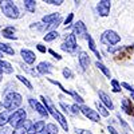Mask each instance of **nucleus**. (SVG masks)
I'll return each instance as SVG.
<instances>
[{
  "label": "nucleus",
  "instance_id": "nucleus-1",
  "mask_svg": "<svg viewBox=\"0 0 134 134\" xmlns=\"http://www.w3.org/2000/svg\"><path fill=\"white\" fill-rule=\"evenodd\" d=\"M40 99L43 100V103L46 105V109H47V111L48 113L57 119L59 124H60V126H62V129L64 130V131H69V125H67V122H66V118L59 113V111L57 110V107L54 106V103L51 102V99L50 98H47V97H44V95H42L40 97Z\"/></svg>",
  "mask_w": 134,
  "mask_h": 134
},
{
  "label": "nucleus",
  "instance_id": "nucleus-2",
  "mask_svg": "<svg viewBox=\"0 0 134 134\" xmlns=\"http://www.w3.org/2000/svg\"><path fill=\"white\" fill-rule=\"evenodd\" d=\"M21 102H23V98L19 93H8L5 97H4V100H3V107L7 110V111H12V110H16Z\"/></svg>",
  "mask_w": 134,
  "mask_h": 134
},
{
  "label": "nucleus",
  "instance_id": "nucleus-3",
  "mask_svg": "<svg viewBox=\"0 0 134 134\" xmlns=\"http://www.w3.org/2000/svg\"><path fill=\"white\" fill-rule=\"evenodd\" d=\"M0 8H2L3 14L8 18V19H18L20 16L18 7L14 4V2H9V0H5V2H0Z\"/></svg>",
  "mask_w": 134,
  "mask_h": 134
},
{
  "label": "nucleus",
  "instance_id": "nucleus-4",
  "mask_svg": "<svg viewBox=\"0 0 134 134\" xmlns=\"http://www.w3.org/2000/svg\"><path fill=\"white\" fill-rule=\"evenodd\" d=\"M26 117H27L26 110H24V109H18L16 111H14V114L9 117L8 122H9V125H11V126L16 129V127H19L21 124H24Z\"/></svg>",
  "mask_w": 134,
  "mask_h": 134
},
{
  "label": "nucleus",
  "instance_id": "nucleus-5",
  "mask_svg": "<svg viewBox=\"0 0 134 134\" xmlns=\"http://www.w3.org/2000/svg\"><path fill=\"white\" fill-rule=\"evenodd\" d=\"M60 48L63 51H66V52H69V54H74L76 51V48H78V46H76V36L74 35V34H69V35H67V38L62 43Z\"/></svg>",
  "mask_w": 134,
  "mask_h": 134
},
{
  "label": "nucleus",
  "instance_id": "nucleus-6",
  "mask_svg": "<svg viewBox=\"0 0 134 134\" xmlns=\"http://www.w3.org/2000/svg\"><path fill=\"white\" fill-rule=\"evenodd\" d=\"M100 40L102 43L105 44H110V46H114V44L119 43L121 42V36L115 31H111V30H107L102 34V36H100Z\"/></svg>",
  "mask_w": 134,
  "mask_h": 134
},
{
  "label": "nucleus",
  "instance_id": "nucleus-7",
  "mask_svg": "<svg viewBox=\"0 0 134 134\" xmlns=\"http://www.w3.org/2000/svg\"><path fill=\"white\" fill-rule=\"evenodd\" d=\"M62 21V18L58 12H54L50 15H46L42 18V23L47 24V26H59V23Z\"/></svg>",
  "mask_w": 134,
  "mask_h": 134
},
{
  "label": "nucleus",
  "instance_id": "nucleus-8",
  "mask_svg": "<svg viewBox=\"0 0 134 134\" xmlns=\"http://www.w3.org/2000/svg\"><path fill=\"white\" fill-rule=\"evenodd\" d=\"M81 111H82V113H83L88 119H91L93 122H99V121H100V118H99V113H98V111H95V110L90 109V107L86 106V105H82V106H81Z\"/></svg>",
  "mask_w": 134,
  "mask_h": 134
},
{
  "label": "nucleus",
  "instance_id": "nucleus-9",
  "mask_svg": "<svg viewBox=\"0 0 134 134\" xmlns=\"http://www.w3.org/2000/svg\"><path fill=\"white\" fill-rule=\"evenodd\" d=\"M74 35L75 36H78V38H86L88 34H87V30H86V26H85V23L82 20H79V21H76L75 23V26H74Z\"/></svg>",
  "mask_w": 134,
  "mask_h": 134
},
{
  "label": "nucleus",
  "instance_id": "nucleus-10",
  "mask_svg": "<svg viewBox=\"0 0 134 134\" xmlns=\"http://www.w3.org/2000/svg\"><path fill=\"white\" fill-rule=\"evenodd\" d=\"M110 7H111V3L109 0H100V2L97 4V9H98V14L100 16H107L109 12H110Z\"/></svg>",
  "mask_w": 134,
  "mask_h": 134
},
{
  "label": "nucleus",
  "instance_id": "nucleus-11",
  "mask_svg": "<svg viewBox=\"0 0 134 134\" xmlns=\"http://www.w3.org/2000/svg\"><path fill=\"white\" fill-rule=\"evenodd\" d=\"M28 102H30V105H31V107L32 109H35L38 113L42 115V117H44V118H48V111H47V109L44 107V106H42L39 102H36L35 99H32V98H30L28 99Z\"/></svg>",
  "mask_w": 134,
  "mask_h": 134
},
{
  "label": "nucleus",
  "instance_id": "nucleus-12",
  "mask_svg": "<svg viewBox=\"0 0 134 134\" xmlns=\"http://www.w3.org/2000/svg\"><path fill=\"white\" fill-rule=\"evenodd\" d=\"M20 55H21V58H23V60L27 63V64H32V63H35V54H34L31 50H27V48H21L20 50Z\"/></svg>",
  "mask_w": 134,
  "mask_h": 134
},
{
  "label": "nucleus",
  "instance_id": "nucleus-13",
  "mask_svg": "<svg viewBox=\"0 0 134 134\" xmlns=\"http://www.w3.org/2000/svg\"><path fill=\"white\" fill-rule=\"evenodd\" d=\"M36 70H38L39 75H47L52 71V64L48 62H40L36 67Z\"/></svg>",
  "mask_w": 134,
  "mask_h": 134
},
{
  "label": "nucleus",
  "instance_id": "nucleus-14",
  "mask_svg": "<svg viewBox=\"0 0 134 134\" xmlns=\"http://www.w3.org/2000/svg\"><path fill=\"white\" fill-rule=\"evenodd\" d=\"M44 126H46V124H44L43 121H36L35 124L31 125L27 134H40V131L44 129Z\"/></svg>",
  "mask_w": 134,
  "mask_h": 134
},
{
  "label": "nucleus",
  "instance_id": "nucleus-15",
  "mask_svg": "<svg viewBox=\"0 0 134 134\" xmlns=\"http://www.w3.org/2000/svg\"><path fill=\"white\" fill-rule=\"evenodd\" d=\"M31 125H32V122L28 121V119H26V121H24V124H21L19 127H16V129L12 131V134H26V133H28Z\"/></svg>",
  "mask_w": 134,
  "mask_h": 134
},
{
  "label": "nucleus",
  "instance_id": "nucleus-16",
  "mask_svg": "<svg viewBox=\"0 0 134 134\" xmlns=\"http://www.w3.org/2000/svg\"><path fill=\"white\" fill-rule=\"evenodd\" d=\"M79 64L83 70H87V67L90 66V57L87 55V52L85 51H81L79 54Z\"/></svg>",
  "mask_w": 134,
  "mask_h": 134
},
{
  "label": "nucleus",
  "instance_id": "nucleus-17",
  "mask_svg": "<svg viewBox=\"0 0 134 134\" xmlns=\"http://www.w3.org/2000/svg\"><path fill=\"white\" fill-rule=\"evenodd\" d=\"M99 98H100V100L106 105V107L107 109H110V110H113L114 109V103H113V100L110 99V97L106 94V93H103V91H99Z\"/></svg>",
  "mask_w": 134,
  "mask_h": 134
},
{
  "label": "nucleus",
  "instance_id": "nucleus-18",
  "mask_svg": "<svg viewBox=\"0 0 134 134\" xmlns=\"http://www.w3.org/2000/svg\"><path fill=\"white\" fill-rule=\"evenodd\" d=\"M86 39H87V42H88V46H90V50L95 54V57L98 58V62H100V59H102V57H100V54L98 52V50H97V46H95V42H94V39H93V36L91 35H87L86 36Z\"/></svg>",
  "mask_w": 134,
  "mask_h": 134
},
{
  "label": "nucleus",
  "instance_id": "nucleus-19",
  "mask_svg": "<svg viewBox=\"0 0 134 134\" xmlns=\"http://www.w3.org/2000/svg\"><path fill=\"white\" fill-rule=\"evenodd\" d=\"M122 109L125 110V113L129 114V115H133V110H134V106L131 105V102L127 99V98H124L122 99Z\"/></svg>",
  "mask_w": 134,
  "mask_h": 134
},
{
  "label": "nucleus",
  "instance_id": "nucleus-20",
  "mask_svg": "<svg viewBox=\"0 0 134 134\" xmlns=\"http://www.w3.org/2000/svg\"><path fill=\"white\" fill-rule=\"evenodd\" d=\"M59 130L57 127V125L54 124H47L46 126H44V129L40 131V134H58Z\"/></svg>",
  "mask_w": 134,
  "mask_h": 134
},
{
  "label": "nucleus",
  "instance_id": "nucleus-21",
  "mask_svg": "<svg viewBox=\"0 0 134 134\" xmlns=\"http://www.w3.org/2000/svg\"><path fill=\"white\" fill-rule=\"evenodd\" d=\"M0 70H2L3 72H5V74H12V71H14V67L11 66L8 62H5V60H2V59H0Z\"/></svg>",
  "mask_w": 134,
  "mask_h": 134
},
{
  "label": "nucleus",
  "instance_id": "nucleus-22",
  "mask_svg": "<svg viewBox=\"0 0 134 134\" xmlns=\"http://www.w3.org/2000/svg\"><path fill=\"white\" fill-rule=\"evenodd\" d=\"M14 34H15V27H7V28L3 30V36L7 38V39H12V40H15L16 36L14 35Z\"/></svg>",
  "mask_w": 134,
  "mask_h": 134
},
{
  "label": "nucleus",
  "instance_id": "nucleus-23",
  "mask_svg": "<svg viewBox=\"0 0 134 134\" xmlns=\"http://www.w3.org/2000/svg\"><path fill=\"white\" fill-rule=\"evenodd\" d=\"M0 52L8 54V55H15V50L7 43H0Z\"/></svg>",
  "mask_w": 134,
  "mask_h": 134
},
{
  "label": "nucleus",
  "instance_id": "nucleus-24",
  "mask_svg": "<svg viewBox=\"0 0 134 134\" xmlns=\"http://www.w3.org/2000/svg\"><path fill=\"white\" fill-rule=\"evenodd\" d=\"M23 4H24V8L28 12H35V9H36V2L35 0H24Z\"/></svg>",
  "mask_w": 134,
  "mask_h": 134
},
{
  "label": "nucleus",
  "instance_id": "nucleus-25",
  "mask_svg": "<svg viewBox=\"0 0 134 134\" xmlns=\"http://www.w3.org/2000/svg\"><path fill=\"white\" fill-rule=\"evenodd\" d=\"M95 67H98V69H99L100 71H102V72H103V74H105L107 78H110V76H111V74H110V70L107 69V67H106V66H105L102 62H98V60H97V62H95Z\"/></svg>",
  "mask_w": 134,
  "mask_h": 134
},
{
  "label": "nucleus",
  "instance_id": "nucleus-26",
  "mask_svg": "<svg viewBox=\"0 0 134 134\" xmlns=\"http://www.w3.org/2000/svg\"><path fill=\"white\" fill-rule=\"evenodd\" d=\"M95 106H97V109H98V111H99V115H103V117H109V110L100 103V102H95Z\"/></svg>",
  "mask_w": 134,
  "mask_h": 134
},
{
  "label": "nucleus",
  "instance_id": "nucleus-27",
  "mask_svg": "<svg viewBox=\"0 0 134 134\" xmlns=\"http://www.w3.org/2000/svg\"><path fill=\"white\" fill-rule=\"evenodd\" d=\"M59 36V34L57 32V31H50L48 34H46V35H44V42H52V40H55Z\"/></svg>",
  "mask_w": 134,
  "mask_h": 134
},
{
  "label": "nucleus",
  "instance_id": "nucleus-28",
  "mask_svg": "<svg viewBox=\"0 0 134 134\" xmlns=\"http://www.w3.org/2000/svg\"><path fill=\"white\" fill-rule=\"evenodd\" d=\"M31 28L36 30V31H46V30L50 28V26L44 24V23H34V24H31Z\"/></svg>",
  "mask_w": 134,
  "mask_h": 134
},
{
  "label": "nucleus",
  "instance_id": "nucleus-29",
  "mask_svg": "<svg viewBox=\"0 0 134 134\" xmlns=\"http://www.w3.org/2000/svg\"><path fill=\"white\" fill-rule=\"evenodd\" d=\"M16 78H18V79H19V81H20L21 83H23V85H26V86H27V88H30V90H32V85L30 83V81L27 79V78H24L23 75H18Z\"/></svg>",
  "mask_w": 134,
  "mask_h": 134
},
{
  "label": "nucleus",
  "instance_id": "nucleus-30",
  "mask_svg": "<svg viewBox=\"0 0 134 134\" xmlns=\"http://www.w3.org/2000/svg\"><path fill=\"white\" fill-rule=\"evenodd\" d=\"M8 119H9V117L7 115V110L4 113H0V126H4L8 122Z\"/></svg>",
  "mask_w": 134,
  "mask_h": 134
},
{
  "label": "nucleus",
  "instance_id": "nucleus-31",
  "mask_svg": "<svg viewBox=\"0 0 134 134\" xmlns=\"http://www.w3.org/2000/svg\"><path fill=\"white\" fill-rule=\"evenodd\" d=\"M111 86H113V91L114 93H119L122 88H121V83L117 79H111Z\"/></svg>",
  "mask_w": 134,
  "mask_h": 134
},
{
  "label": "nucleus",
  "instance_id": "nucleus-32",
  "mask_svg": "<svg viewBox=\"0 0 134 134\" xmlns=\"http://www.w3.org/2000/svg\"><path fill=\"white\" fill-rule=\"evenodd\" d=\"M48 82L50 83H52V85H57L60 90L63 91V93H66V94H69V95H71V91H67V88H64L63 86H62V83H59V82H57V81H54V79H48Z\"/></svg>",
  "mask_w": 134,
  "mask_h": 134
},
{
  "label": "nucleus",
  "instance_id": "nucleus-33",
  "mask_svg": "<svg viewBox=\"0 0 134 134\" xmlns=\"http://www.w3.org/2000/svg\"><path fill=\"white\" fill-rule=\"evenodd\" d=\"M63 76L66 78V79H71V78H74V72L70 70V69H63Z\"/></svg>",
  "mask_w": 134,
  "mask_h": 134
},
{
  "label": "nucleus",
  "instance_id": "nucleus-34",
  "mask_svg": "<svg viewBox=\"0 0 134 134\" xmlns=\"http://www.w3.org/2000/svg\"><path fill=\"white\" fill-rule=\"evenodd\" d=\"M74 19V14H69V16H67V19L64 20V26L66 27H70L71 26V21Z\"/></svg>",
  "mask_w": 134,
  "mask_h": 134
},
{
  "label": "nucleus",
  "instance_id": "nucleus-35",
  "mask_svg": "<svg viewBox=\"0 0 134 134\" xmlns=\"http://www.w3.org/2000/svg\"><path fill=\"white\" fill-rule=\"evenodd\" d=\"M71 97H74V99L76 100L78 103H83V98H82L81 95H78L75 91H71Z\"/></svg>",
  "mask_w": 134,
  "mask_h": 134
},
{
  "label": "nucleus",
  "instance_id": "nucleus-36",
  "mask_svg": "<svg viewBox=\"0 0 134 134\" xmlns=\"http://www.w3.org/2000/svg\"><path fill=\"white\" fill-rule=\"evenodd\" d=\"M70 109H71V113L72 114H79L81 113V107L78 106V105H72Z\"/></svg>",
  "mask_w": 134,
  "mask_h": 134
},
{
  "label": "nucleus",
  "instance_id": "nucleus-37",
  "mask_svg": "<svg viewBox=\"0 0 134 134\" xmlns=\"http://www.w3.org/2000/svg\"><path fill=\"white\" fill-rule=\"evenodd\" d=\"M46 3L52 4V5H60L63 3V0H46Z\"/></svg>",
  "mask_w": 134,
  "mask_h": 134
},
{
  "label": "nucleus",
  "instance_id": "nucleus-38",
  "mask_svg": "<svg viewBox=\"0 0 134 134\" xmlns=\"http://www.w3.org/2000/svg\"><path fill=\"white\" fill-rule=\"evenodd\" d=\"M121 87H124V88H126V90H129L130 93H131V91L134 90V87H131V86H130L129 83H126V82H122V83H121Z\"/></svg>",
  "mask_w": 134,
  "mask_h": 134
},
{
  "label": "nucleus",
  "instance_id": "nucleus-39",
  "mask_svg": "<svg viewBox=\"0 0 134 134\" xmlns=\"http://www.w3.org/2000/svg\"><path fill=\"white\" fill-rule=\"evenodd\" d=\"M48 52H50V54L52 55V57H54L55 59H58V60H60V59H62V57H60V55H59L58 52H55L54 50H51V48H50V50H48Z\"/></svg>",
  "mask_w": 134,
  "mask_h": 134
},
{
  "label": "nucleus",
  "instance_id": "nucleus-40",
  "mask_svg": "<svg viewBox=\"0 0 134 134\" xmlns=\"http://www.w3.org/2000/svg\"><path fill=\"white\" fill-rule=\"evenodd\" d=\"M75 131H76V134H93L91 131H88V130H85V129H76Z\"/></svg>",
  "mask_w": 134,
  "mask_h": 134
},
{
  "label": "nucleus",
  "instance_id": "nucleus-41",
  "mask_svg": "<svg viewBox=\"0 0 134 134\" xmlns=\"http://www.w3.org/2000/svg\"><path fill=\"white\" fill-rule=\"evenodd\" d=\"M118 119H119V124H121L122 126H124V127H126V129H129V125H127V124H126V122H125L124 119H122V118H121L119 115H118Z\"/></svg>",
  "mask_w": 134,
  "mask_h": 134
},
{
  "label": "nucleus",
  "instance_id": "nucleus-42",
  "mask_svg": "<svg viewBox=\"0 0 134 134\" xmlns=\"http://www.w3.org/2000/svg\"><path fill=\"white\" fill-rule=\"evenodd\" d=\"M36 48H38L40 52H46V51H47V50H46V47H44L43 44H36Z\"/></svg>",
  "mask_w": 134,
  "mask_h": 134
},
{
  "label": "nucleus",
  "instance_id": "nucleus-43",
  "mask_svg": "<svg viewBox=\"0 0 134 134\" xmlns=\"http://www.w3.org/2000/svg\"><path fill=\"white\" fill-rule=\"evenodd\" d=\"M107 130L110 131V134H119V133H118V131H117V130H115V129L113 127V126H110V125H109V127H107Z\"/></svg>",
  "mask_w": 134,
  "mask_h": 134
},
{
  "label": "nucleus",
  "instance_id": "nucleus-44",
  "mask_svg": "<svg viewBox=\"0 0 134 134\" xmlns=\"http://www.w3.org/2000/svg\"><path fill=\"white\" fill-rule=\"evenodd\" d=\"M0 134H8V129L7 127H3L2 130H0Z\"/></svg>",
  "mask_w": 134,
  "mask_h": 134
},
{
  "label": "nucleus",
  "instance_id": "nucleus-45",
  "mask_svg": "<svg viewBox=\"0 0 134 134\" xmlns=\"http://www.w3.org/2000/svg\"><path fill=\"white\" fill-rule=\"evenodd\" d=\"M2 78H3V71L0 70V81H2Z\"/></svg>",
  "mask_w": 134,
  "mask_h": 134
},
{
  "label": "nucleus",
  "instance_id": "nucleus-46",
  "mask_svg": "<svg viewBox=\"0 0 134 134\" xmlns=\"http://www.w3.org/2000/svg\"><path fill=\"white\" fill-rule=\"evenodd\" d=\"M131 99H133V100H134V90H133V91H131Z\"/></svg>",
  "mask_w": 134,
  "mask_h": 134
},
{
  "label": "nucleus",
  "instance_id": "nucleus-47",
  "mask_svg": "<svg viewBox=\"0 0 134 134\" xmlns=\"http://www.w3.org/2000/svg\"><path fill=\"white\" fill-rule=\"evenodd\" d=\"M2 109H3V102H0V111H2Z\"/></svg>",
  "mask_w": 134,
  "mask_h": 134
},
{
  "label": "nucleus",
  "instance_id": "nucleus-48",
  "mask_svg": "<svg viewBox=\"0 0 134 134\" xmlns=\"http://www.w3.org/2000/svg\"><path fill=\"white\" fill-rule=\"evenodd\" d=\"M0 57H2V55H0Z\"/></svg>",
  "mask_w": 134,
  "mask_h": 134
}]
</instances>
